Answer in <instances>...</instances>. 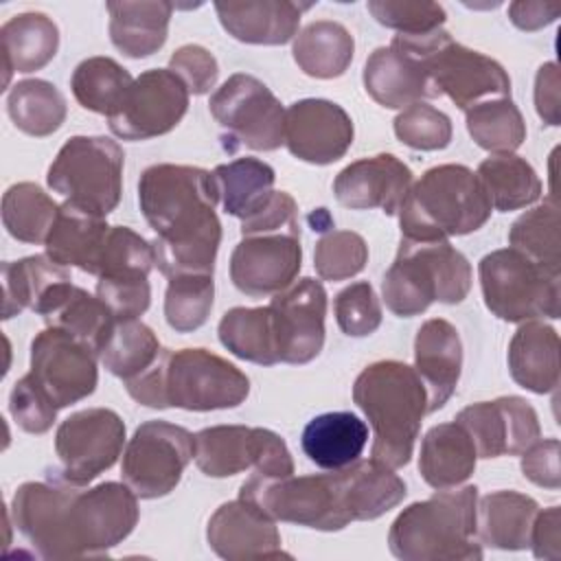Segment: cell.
<instances>
[{"label": "cell", "instance_id": "40", "mask_svg": "<svg viewBox=\"0 0 561 561\" xmlns=\"http://www.w3.org/2000/svg\"><path fill=\"white\" fill-rule=\"evenodd\" d=\"M219 342L239 359L274 366L278 364L276 335L270 307H232L217 327Z\"/></svg>", "mask_w": 561, "mask_h": 561}, {"label": "cell", "instance_id": "53", "mask_svg": "<svg viewBox=\"0 0 561 561\" xmlns=\"http://www.w3.org/2000/svg\"><path fill=\"white\" fill-rule=\"evenodd\" d=\"M169 70L184 81L188 94L197 96L210 92L219 77V64L215 55L199 44L180 46L169 59Z\"/></svg>", "mask_w": 561, "mask_h": 561}, {"label": "cell", "instance_id": "28", "mask_svg": "<svg viewBox=\"0 0 561 561\" xmlns=\"http://www.w3.org/2000/svg\"><path fill=\"white\" fill-rule=\"evenodd\" d=\"M37 316H42L46 327H57L70 333L96 355H101L116 324L110 307L99 296H90L85 289L72 285V280L53 287L39 305Z\"/></svg>", "mask_w": 561, "mask_h": 561}, {"label": "cell", "instance_id": "27", "mask_svg": "<svg viewBox=\"0 0 561 561\" xmlns=\"http://www.w3.org/2000/svg\"><path fill=\"white\" fill-rule=\"evenodd\" d=\"M311 4L291 0L215 2L221 26L234 39L259 46H280L298 35L302 11Z\"/></svg>", "mask_w": 561, "mask_h": 561}, {"label": "cell", "instance_id": "17", "mask_svg": "<svg viewBox=\"0 0 561 561\" xmlns=\"http://www.w3.org/2000/svg\"><path fill=\"white\" fill-rule=\"evenodd\" d=\"M188 110V90L169 68L140 72L118 110L107 116L110 131L123 140H149L169 134Z\"/></svg>", "mask_w": 561, "mask_h": 561}, {"label": "cell", "instance_id": "25", "mask_svg": "<svg viewBox=\"0 0 561 561\" xmlns=\"http://www.w3.org/2000/svg\"><path fill=\"white\" fill-rule=\"evenodd\" d=\"M414 370L427 392V414L440 410L454 394L462 370L458 329L445 318L425 320L414 337Z\"/></svg>", "mask_w": 561, "mask_h": 561}, {"label": "cell", "instance_id": "34", "mask_svg": "<svg viewBox=\"0 0 561 561\" xmlns=\"http://www.w3.org/2000/svg\"><path fill=\"white\" fill-rule=\"evenodd\" d=\"M478 454L462 425L438 423L421 440L419 473L432 489L462 484L476 469Z\"/></svg>", "mask_w": 561, "mask_h": 561}, {"label": "cell", "instance_id": "10", "mask_svg": "<svg viewBox=\"0 0 561 561\" xmlns=\"http://www.w3.org/2000/svg\"><path fill=\"white\" fill-rule=\"evenodd\" d=\"M478 276L486 309L504 322L561 316V274H552L515 248L484 254Z\"/></svg>", "mask_w": 561, "mask_h": 561}, {"label": "cell", "instance_id": "31", "mask_svg": "<svg viewBox=\"0 0 561 561\" xmlns=\"http://www.w3.org/2000/svg\"><path fill=\"white\" fill-rule=\"evenodd\" d=\"M110 39L127 57L140 59L158 53L169 35L173 4L167 0H121L105 4Z\"/></svg>", "mask_w": 561, "mask_h": 561}, {"label": "cell", "instance_id": "33", "mask_svg": "<svg viewBox=\"0 0 561 561\" xmlns=\"http://www.w3.org/2000/svg\"><path fill=\"white\" fill-rule=\"evenodd\" d=\"M368 443V425L353 412L313 416L300 436L305 456L320 469H342L355 462Z\"/></svg>", "mask_w": 561, "mask_h": 561}, {"label": "cell", "instance_id": "36", "mask_svg": "<svg viewBox=\"0 0 561 561\" xmlns=\"http://www.w3.org/2000/svg\"><path fill=\"white\" fill-rule=\"evenodd\" d=\"M298 68L313 79H335L346 72L355 55L351 31L335 20L309 22L291 46Z\"/></svg>", "mask_w": 561, "mask_h": 561}, {"label": "cell", "instance_id": "50", "mask_svg": "<svg viewBox=\"0 0 561 561\" xmlns=\"http://www.w3.org/2000/svg\"><path fill=\"white\" fill-rule=\"evenodd\" d=\"M366 9L397 35H425L445 24V9L430 0H368Z\"/></svg>", "mask_w": 561, "mask_h": 561}, {"label": "cell", "instance_id": "11", "mask_svg": "<svg viewBox=\"0 0 561 561\" xmlns=\"http://www.w3.org/2000/svg\"><path fill=\"white\" fill-rule=\"evenodd\" d=\"M125 153L105 136H72L48 167V186L81 208L107 217L121 202Z\"/></svg>", "mask_w": 561, "mask_h": 561}, {"label": "cell", "instance_id": "3", "mask_svg": "<svg viewBox=\"0 0 561 561\" xmlns=\"http://www.w3.org/2000/svg\"><path fill=\"white\" fill-rule=\"evenodd\" d=\"M219 191L210 171L191 164H151L138 180V204L156 232V267L167 276L213 274L221 243L215 213Z\"/></svg>", "mask_w": 561, "mask_h": 561}, {"label": "cell", "instance_id": "55", "mask_svg": "<svg viewBox=\"0 0 561 561\" xmlns=\"http://www.w3.org/2000/svg\"><path fill=\"white\" fill-rule=\"evenodd\" d=\"M559 94H561L559 66L557 61H546L543 66H539L535 75V110L539 118L550 127H557L561 123Z\"/></svg>", "mask_w": 561, "mask_h": 561}, {"label": "cell", "instance_id": "14", "mask_svg": "<svg viewBox=\"0 0 561 561\" xmlns=\"http://www.w3.org/2000/svg\"><path fill=\"white\" fill-rule=\"evenodd\" d=\"M208 110L230 140L254 151L285 145V110L276 94L256 77L237 72L210 96Z\"/></svg>", "mask_w": 561, "mask_h": 561}, {"label": "cell", "instance_id": "8", "mask_svg": "<svg viewBox=\"0 0 561 561\" xmlns=\"http://www.w3.org/2000/svg\"><path fill=\"white\" fill-rule=\"evenodd\" d=\"M471 289V265L449 241L401 239L381 280V298L399 318H414L432 302L458 305Z\"/></svg>", "mask_w": 561, "mask_h": 561}, {"label": "cell", "instance_id": "41", "mask_svg": "<svg viewBox=\"0 0 561 561\" xmlns=\"http://www.w3.org/2000/svg\"><path fill=\"white\" fill-rule=\"evenodd\" d=\"M7 114L13 125L35 138L57 131L68 114L66 96L46 79L18 81L7 94Z\"/></svg>", "mask_w": 561, "mask_h": 561}, {"label": "cell", "instance_id": "43", "mask_svg": "<svg viewBox=\"0 0 561 561\" xmlns=\"http://www.w3.org/2000/svg\"><path fill=\"white\" fill-rule=\"evenodd\" d=\"M57 213L53 197L33 182H18L2 195V224L22 243H44Z\"/></svg>", "mask_w": 561, "mask_h": 561}, {"label": "cell", "instance_id": "16", "mask_svg": "<svg viewBox=\"0 0 561 561\" xmlns=\"http://www.w3.org/2000/svg\"><path fill=\"white\" fill-rule=\"evenodd\" d=\"M156 265L153 245L127 226H112L96 272V296L116 320L138 318L149 309V272Z\"/></svg>", "mask_w": 561, "mask_h": 561}, {"label": "cell", "instance_id": "44", "mask_svg": "<svg viewBox=\"0 0 561 561\" xmlns=\"http://www.w3.org/2000/svg\"><path fill=\"white\" fill-rule=\"evenodd\" d=\"M156 333L138 318L116 320L99 359L118 379L129 381L145 373L160 355Z\"/></svg>", "mask_w": 561, "mask_h": 561}, {"label": "cell", "instance_id": "13", "mask_svg": "<svg viewBox=\"0 0 561 561\" xmlns=\"http://www.w3.org/2000/svg\"><path fill=\"white\" fill-rule=\"evenodd\" d=\"M195 458V436L169 421H147L136 427L123 451V482L140 497L169 495Z\"/></svg>", "mask_w": 561, "mask_h": 561}, {"label": "cell", "instance_id": "23", "mask_svg": "<svg viewBox=\"0 0 561 561\" xmlns=\"http://www.w3.org/2000/svg\"><path fill=\"white\" fill-rule=\"evenodd\" d=\"M206 539L213 552L226 561L289 557L283 552L276 519L243 497L221 504L210 515Z\"/></svg>", "mask_w": 561, "mask_h": 561}, {"label": "cell", "instance_id": "18", "mask_svg": "<svg viewBox=\"0 0 561 561\" xmlns=\"http://www.w3.org/2000/svg\"><path fill=\"white\" fill-rule=\"evenodd\" d=\"M300 267V230H254L241 234L230 254V280L250 298H265L287 289Z\"/></svg>", "mask_w": 561, "mask_h": 561}, {"label": "cell", "instance_id": "22", "mask_svg": "<svg viewBox=\"0 0 561 561\" xmlns=\"http://www.w3.org/2000/svg\"><path fill=\"white\" fill-rule=\"evenodd\" d=\"M353 121L329 99H300L285 110V145L309 164H331L353 145Z\"/></svg>", "mask_w": 561, "mask_h": 561}, {"label": "cell", "instance_id": "15", "mask_svg": "<svg viewBox=\"0 0 561 561\" xmlns=\"http://www.w3.org/2000/svg\"><path fill=\"white\" fill-rule=\"evenodd\" d=\"M125 445V423L110 408H88L64 419L55 434L59 469L48 478L85 486L107 471Z\"/></svg>", "mask_w": 561, "mask_h": 561}, {"label": "cell", "instance_id": "4", "mask_svg": "<svg viewBox=\"0 0 561 561\" xmlns=\"http://www.w3.org/2000/svg\"><path fill=\"white\" fill-rule=\"evenodd\" d=\"M125 388L134 401L147 408L210 412L241 405L250 394V379L206 348H162L145 373L125 381Z\"/></svg>", "mask_w": 561, "mask_h": 561}, {"label": "cell", "instance_id": "51", "mask_svg": "<svg viewBox=\"0 0 561 561\" xmlns=\"http://www.w3.org/2000/svg\"><path fill=\"white\" fill-rule=\"evenodd\" d=\"M335 320L348 337H366L381 324V302L370 283L359 280L344 287L333 302Z\"/></svg>", "mask_w": 561, "mask_h": 561}, {"label": "cell", "instance_id": "38", "mask_svg": "<svg viewBox=\"0 0 561 561\" xmlns=\"http://www.w3.org/2000/svg\"><path fill=\"white\" fill-rule=\"evenodd\" d=\"M64 280H70L68 270L46 254L2 263V318L9 320L24 309L37 313L44 298Z\"/></svg>", "mask_w": 561, "mask_h": 561}, {"label": "cell", "instance_id": "9", "mask_svg": "<svg viewBox=\"0 0 561 561\" xmlns=\"http://www.w3.org/2000/svg\"><path fill=\"white\" fill-rule=\"evenodd\" d=\"M390 44L414 55L436 94L449 96L462 112L489 99H511V77L502 64L454 42L445 28L425 35H394Z\"/></svg>", "mask_w": 561, "mask_h": 561}, {"label": "cell", "instance_id": "1", "mask_svg": "<svg viewBox=\"0 0 561 561\" xmlns=\"http://www.w3.org/2000/svg\"><path fill=\"white\" fill-rule=\"evenodd\" d=\"M15 528L42 559L107 554L138 524V495L125 482L92 489L55 478L18 486L9 508Z\"/></svg>", "mask_w": 561, "mask_h": 561}, {"label": "cell", "instance_id": "54", "mask_svg": "<svg viewBox=\"0 0 561 561\" xmlns=\"http://www.w3.org/2000/svg\"><path fill=\"white\" fill-rule=\"evenodd\" d=\"M559 440L546 438L535 440L528 449L522 454V473L533 484L543 489H559L561 486V471H559Z\"/></svg>", "mask_w": 561, "mask_h": 561}, {"label": "cell", "instance_id": "39", "mask_svg": "<svg viewBox=\"0 0 561 561\" xmlns=\"http://www.w3.org/2000/svg\"><path fill=\"white\" fill-rule=\"evenodd\" d=\"M491 208L500 213L519 210L541 197V180L530 162L515 153H495L478 164L476 171Z\"/></svg>", "mask_w": 561, "mask_h": 561}, {"label": "cell", "instance_id": "45", "mask_svg": "<svg viewBox=\"0 0 561 561\" xmlns=\"http://www.w3.org/2000/svg\"><path fill=\"white\" fill-rule=\"evenodd\" d=\"M467 114V131L473 142L491 153H513L526 140V123L511 99H489Z\"/></svg>", "mask_w": 561, "mask_h": 561}, {"label": "cell", "instance_id": "20", "mask_svg": "<svg viewBox=\"0 0 561 561\" xmlns=\"http://www.w3.org/2000/svg\"><path fill=\"white\" fill-rule=\"evenodd\" d=\"M270 313L276 335V353L283 364H307L324 346L327 291L316 278L294 280L287 289L274 294Z\"/></svg>", "mask_w": 561, "mask_h": 561}, {"label": "cell", "instance_id": "56", "mask_svg": "<svg viewBox=\"0 0 561 561\" xmlns=\"http://www.w3.org/2000/svg\"><path fill=\"white\" fill-rule=\"evenodd\" d=\"M530 548L537 559L561 557V508L559 506L537 511L533 530H530Z\"/></svg>", "mask_w": 561, "mask_h": 561}, {"label": "cell", "instance_id": "32", "mask_svg": "<svg viewBox=\"0 0 561 561\" xmlns=\"http://www.w3.org/2000/svg\"><path fill=\"white\" fill-rule=\"evenodd\" d=\"M539 504L517 491H493L478 500L476 537L497 550H524L530 546V530Z\"/></svg>", "mask_w": 561, "mask_h": 561}, {"label": "cell", "instance_id": "52", "mask_svg": "<svg viewBox=\"0 0 561 561\" xmlns=\"http://www.w3.org/2000/svg\"><path fill=\"white\" fill-rule=\"evenodd\" d=\"M57 410L59 408L37 386L31 373L20 377L9 392V412L15 425L28 434L48 432L57 419Z\"/></svg>", "mask_w": 561, "mask_h": 561}, {"label": "cell", "instance_id": "29", "mask_svg": "<svg viewBox=\"0 0 561 561\" xmlns=\"http://www.w3.org/2000/svg\"><path fill=\"white\" fill-rule=\"evenodd\" d=\"M110 228L103 215L64 202L44 241L46 256L64 267H79L96 276Z\"/></svg>", "mask_w": 561, "mask_h": 561}, {"label": "cell", "instance_id": "12", "mask_svg": "<svg viewBox=\"0 0 561 561\" xmlns=\"http://www.w3.org/2000/svg\"><path fill=\"white\" fill-rule=\"evenodd\" d=\"M195 465L208 478H228L252 469L256 476L294 473L287 443L267 427L213 425L195 434Z\"/></svg>", "mask_w": 561, "mask_h": 561}, {"label": "cell", "instance_id": "47", "mask_svg": "<svg viewBox=\"0 0 561 561\" xmlns=\"http://www.w3.org/2000/svg\"><path fill=\"white\" fill-rule=\"evenodd\" d=\"M215 298L213 274H178L169 278L164 294V320L178 333L206 324Z\"/></svg>", "mask_w": 561, "mask_h": 561}, {"label": "cell", "instance_id": "5", "mask_svg": "<svg viewBox=\"0 0 561 561\" xmlns=\"http://www.w3.org/2000/svg\"><path fill=\"white\" fill-rule=\"evenodd\" d=\"M353 401L373 427L370 458L390 469L405 467L427 414V392L416 370L397 359L375 362L357 375Z\"/></svg>", "mask_w": 561, "mask_h": 561}, {"label": "cell", "instance_id": "2", "mask_svg": "<svg viewBox=\"0 0 561 561\" xmlns=\"http://www.w3.org/2000/svg\"><path fill=\"white\" fill-rule=\"evenodd\" d=\"M405 482L377 460H355L331 473L265 478L252 473L239 497L276 522L316 530H342L351 522L377 519L405 497Z\"/></svg>", "mask_w": 561, "mask_h": 561}, {"label": "cell", "instance_id": "42", "mask_svg": "<svg viewBox=\"0 0 561 561\" xmlns=\"http://www.w3.org/2000/svg\"><path fill=\"white\" fill-rule=\"evenodd\" d=\"M131 83L134 79L129 70L116 59L103 55L83 59L70 77V88L77 103L83 110L105 116H112L118 110Z\"/></svg>", "mask_w": 561, "mask_h": 561}, {"label": "cell", "instance_id": "49", "mask_svg": "<svg viewBox=\"0 0 561 561\" xmlns=\"http://www.w3.org/2000/svg\"><path fill=\"white\" fill-rule=\"evenodd\" d=\"M451 134L449 116L425 101L408 105L394 118V136L416 151L445 149L451 142Z\"/></svg>", "mask_w": 561, "mask_h": 561}, {"label": "cell", "instance_id": "21", "mask_svg": "<svg viewBox=\"0 0 561 561\" xmlns=\"http://www.w3.org/2000/svg\"><path fill=\"white\" fill-rule=\"evenodd\" d=\"M456 423L467 430L478 458L517 456L541 436L535 408L515 394L462 408Z\"/></svg>", "mask_w": 561, "mask_h": 561}, {"label": "cell", "instance_id": "48", "mask_svg": "<svg viewBox=\"0 0 561 561\" xmlns=\"http://www.w3.org/2000/svg\"><path fill=\"white\" fill-rule=\"evenodd\" d=\"M368 263V245L353 230H329L313 250V267L322 280H346Z\"/></svg>", "mask_w": 561, "mask_h": 561}, {"label": "cell", "instance_id": "7", "mask_svg": "<svg viewBox=\"0 0 561 561\" xmlns=\"http://www.w3.org/2000/svg\"><path fill=\"white\" fill-rule=\"evenodd\" d=\"M491 202L478 175L465 164H438L414 182L399 208L401 239L447 241L480 230Z\"/></svg>", "mask_w": 561, "mask_h": 561}, {"label": "cell", "instance_id": "26", "mask_svg": "<svg viewBox=\"0 0 561 561\" xmlns=\"http://www.w3.org/2000/svg\"><path fill=\"white\" fill-rule=\"evenodd\" d=\"M362 79L368 96L390 110H403L438 96L423 64L392 44L379 46L368 55Z\"/></svg>", "mask_w": 561, "mask_h": 561}, {"label": "cell", "instance_id": "30", "mask_svg": "<svg viewBox=\"0 0 561 561\" xmlns=\"http://www.w3.org/2000/svg\"><path fill=\"white\" fill-rule=\"evenodd\" d=\"M508 370L517 386L548 394L559 386V333L543 322H522L508 344Z\"/></svg>", "mask_w": 561, "mask_h": 561}, {"label": "cell", "instance_id": "37", "mask_svg": "<svg viewBox=\"0 0 561 561\" xmlns=\"http://www.w3.org/2000/svg\"><path fill=\"white\" fill-rule=\"evenodd\" d=\"M221 206L228 215L245 221L261 213L274 195L276 173L259 158H237L213 171Z\"/></svg>", "mask_w": 561, "mask_h": 561}, {"label": "cell", "instance_id": "57", "mask_svg": "<svg viewBox=\"0 0 561 561\" xmlns=\"http://www.w3.org/2000/svg\"><path fill=\"white\" fill-rule=\"evenodd\" d=\"M561 15V4L552 2H511L508 4V18L511 22L522 31H537L548 24H552Z\"/></svg>", "mask_w": 561, "mask_h": 561}, {"label": "cell", "instance_id": "46", "mask_svg": "<svg viewBox=\"0 0 561 561\" xmlns=\"http://www.w3.org/2000/svg\"><path fill=\"white\" fill-rule=\"evenodd\" d=\"M511 248L519 250L552 274H561V239H559V206L554 199L543 202L522 217L508 230Z\"/></svg>", "mask_w": 561, "mask_h": 561}, {"label": "cell", "instance_id": "24", "mask_svg": "<svg viewBox=\"0 0 561 561\" xmlns=\"http://www.w3.org/2000/svg\"><path fill=\"white\" fill-rule=\"evenodd\" d=\"M412 186L410 167L392 153H377L344 167L333 180L335 199L351 210L381 208L397 215Z\"/></svg>", "mask_w": 561, "mask_h": 561}, {"label": "cell", "instance_id": "35", "mask_svg": "<svg viewBox=\"0 0 561 561\" xmlns=\"http://www.w3.org/2000/svg\"><path fill=\"white\" fill-rule=\"evenodd\" d=\"M4 85L13 72L42 70L59 48V28L46 13L26 11L9 18L0 28Z\"/></svg>", "mask_w": 561, "mask_h": 561}, {"label": "cell", "instance_id": "19", "mask_svg": "<svg viewBox=\"0 0 561 561\" xmlns=\"http://www.w3.org/2000/svg\"><path fill=\"white\" fill-rule=\"evenodd\" d=\"M99 355L70 333L46 327L31 342V377L61 410L96 390Z\"/></svg>", "mask_w": 561, "mask_h": 561}, {"label": "cell", "instance_id": "6", "mask_svg": "<svg viewBox=\"0 0 561 561\" xmlns=\"http://www.w3.org/2000/svg\"><path fill=\"white\" fill-rule=\"evenodd\" d=\"M476 506V484L436 489L397 515L388 533L390 552L401 561H480Z\"/></svg>", "mask_w": 561, "mask_h": 561}]
</instances>
